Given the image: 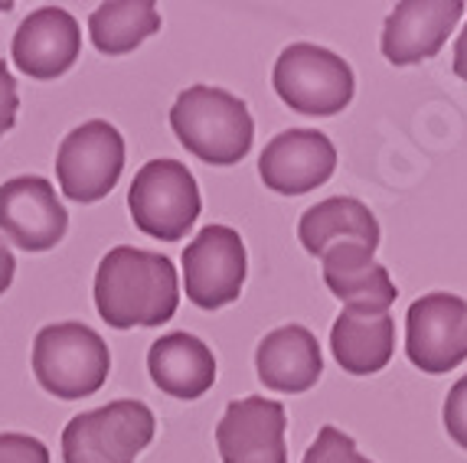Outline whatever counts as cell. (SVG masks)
<instances>
[{"instance_id":"6da1fadb","label":"cell","mask_w":467,"mask_h":463,"mask_svg":"<svg viewBox=\"0 0 467 463\" xmlns=\"http://www.w3.org/2000/svg\"><path fill=\"white\" fill-rule=\"evenodd\" d=\"M95 307L115 330L161 326L180 307V278L167 255L115 245L95 271Z\"/></svg>"},{"instance_id":"7a4b0ae2","label":"cell","mask_w":467,"mask_h":463,"mask_svg":"<svg viewBox=\"0 0 467 463\" xmlns=\"http://www.w3.org/2000/svg\"><path fill=\"white\" fill-rule=\"evenodd\" d=\"M171 128L190 154L213 167H233L252 150L255 121L239 95L216 86H190L171 108Z\"/></svg>"},{"instance_id":"3957f363","label":"cell","mask_w":467,"mask_h":463,"mask_svg":"<svg viewBox=\"0 0 467 463\" xmlns=\"http://www.w3.org/2000/svg\"><path fill=\"white\" fill-rule=\"evenodd\" d=\"M109 369V343L86 324H49L33 340V376L63 402L95 395L105 386Z\"/></svg>"},{"instance_id":"277c9868","label":"cell","mask_w":467,"mask_h":463,"mask_svg":"<svg viewBox=\"0 0 467 463\" xmlns=\"http://www.w3.org/2000/svg\"><path fill=\"white\" fill-rule=\"evenodd\" d=\"M272 82L288 108L314 118L343 111L357 92L350 62L337 56L334 49L314 46V43H291L281 49Z\"/></svg>"},{"instance_id":"5b68a950","label":"cell","mask_w":467,"mask_h":463,"mask_svg":"<svg viewBox=\"0 0 467 463\" xmlns=\"http://www.w3.org/2000/svg\"><path fill=\"white\" fill-rule=\"evenodd\" d=\"M128 209L144 235L161 242H180L187 239V232L200 219V186L187 170V163L171 160V157L148 160L134 173V183L128 190Z\"/></svg>"},{"instance_id":"8992f818","label":"cell","mask_w":467,"mask_h":463,"mask_svg":"<svg viewBox=\"0 0 467 463\" xmlns=\"http://www.w3.org/2000/svg\"><path fill=\"white\" fill-rule=\"evenodd\" d=\"M157 417L138 398L76 415L63 431V463H134L154 440Z\"/></svg>"},{"instance_id":"52a82bcc","label":"cell","mask_w":467,"mask_h":463,"mask_svg":"<svg viewBox=\"0 0 467 463\" xmlns=\"http://www.w3.org/2000/svg\"><path fill=\"white\" fill-rule=\"evenodd\" d=\"M125 170V138L109 121L72 128L56 154V177L72 202H99L115 190Z\"/></svg>"},{"instance_id":"ba28073f","label":"cell","mask_w":467,"mask_h":463,"mask_svg":"<svg viewBox=\"0 0 467 463\" xmlns=\"http://www.w3.org/2000/svg\"><path fill=\"white\" fill-rule=\"evenodd\" d=\"M405 355L415 369L441 376L467 359V301L431 291L405 314Z\"/></svg>"},{"instance_id":"9c48e42d","label":"cell","mask_w":467,"mask_h":463,"mask_svg":"<svg viewBox=\"0 0 467 463\" xmlns=\"http://www.w3.org/2000/svg\"><path fill=\"white\" fill-rule=\"evenodd\" d=\"M245 271V245L239 232L229 225H206L183 248V287L190 304L200 310H219L239 301Z\"/></svg>"},{"instance_id":"30bf717a","label":"cell","mask_w":467,"mask_h":463,"mask_svg":"<svg viewBox=\"0 0 467 463\" xmlns=\"http://www.w3.org/2000/svg\"><path fill=\"white\" fill-rule=\"evenodd\" d=\"M337 170V147L324 131L291 128L275 134L258 157V177L268 190L281 196L311 193L324 186Z\"/></svg>"},{"instance_id":"8fae6325","label":"cell","mask_w":467,"mask_h":463,"mask_svg":"<svg viewBox=\"0 0 467 463\" xmlns=\"http://www.w3.org/2000/svg\"><path fill=\"white\" fill-rule=\"evenodd\" d=\"M69 212L43 177H14L0 186V232L24 252H49L66 239Z\"/></svg>"},{"instance_id":"7c38bea8","label":"cell","mask_w":467,"mask_h":463,"mask_svg":"<svg viewBox=\"0 0 467 463\" xmlns=\"http://www.w3.org/2000/svg\"><path fill=\"white\" fill-rule=\"evenodd\" d=\"M288 415L285 405L272 398H239L229 402L216 425V448L223 463H288L285 448Z\"/></svg>"},{"instance_id":"4fadbf2b","label":"cell","mask_w":467,"mask_h":463,"mask_svg":"<svg viewBox=\"0 0 467 463\" xmlns=\"http://www.w3.org/2000/svg\"><path fill=\"white\" fill-rule=\"evenodd\" d=\"M461 0H405L396 4L382 24V56L392 66H415L441 53L451 30L458 26Z\"/></svg>"},{"instance_id":"5bb4252c","label":"cell","mask_w":467,"mask_h":463,"mask_svg":"<svg viewBox=\"0 0 467 463\" xmlns=\"http://www.w3.org/2000/svg\"><path fill=\"white\" fill-rule=\"evenodd\" d=\"M82 53V30L63 7H39L14 33V66L36 82L63 76Z\"/></svg>"},{"instance_id":"9a60e30c","label":"cell","mask_w":467,"mask_h":463,"mask_svg":"<svg viewBox=\"0 0 467 463\" xmlns=\"http://www.w3.org/2000/svg\"><path fill=\"white\" fill-rule=\"evenodd\" d=\"M255 369L262 386L272 388V392H307V388L317 386L320 372H324V355H320L317 336L301 324L278 326L258 343Z\"/></svg>"},{"instance_id":"2e32d148","label":"cell","mask_w":467,"mask_h":463,"mask_svg":"<svg viewBox=\"0 0 467 463\" xmlns=\"http://www.w3.org/2000/svg\"><path fill=\"white\" fill-rule=\"evenodd\" d=\"M373 248L359 242H343L327 248L324 262V284L334 297H340L347 307L359 310H389L399 297V287L392 284L389 271L373 262Z\"/></svg>"},{"instance_id":"e0dca14e","label":"cell","mask_w":467,"mask_h":463,"mask_svg":"<svg viewBox=\"0 0 467 463\" xmlns=\"http://www.w3.org/2000/svg\"><path fill=\"white\" fill-rule=\"evenodd\" d=\"M330 349L340 369L350 376H376L396 353V320L389 310L343 307L330 326Z\"/></svg>"},{"instance_id":"ac0fdd59","label":"cell","mask_w":467,"mask_h":463,"mask_svg":"<svg viewBox=\"0 0 467 463\" xmlns=\"http://www.w3.org/2000/svg\"><path fill=\"white\" fill-rule=\"evenodd\" d=\"M154 386L173 398H200L216 382V355L193 333H167L148 349Z\"/></svg>"},{"instance_id":"d6986e66","label":"cell","mask_w":467,"mask_h":463,"mask_svg":"<svg viewBox=\"0 0 467 463\" xmlns=\"http://www.w3.org/2000/svg\"><path fill=\"white\" fill-rule=\"evenodd\" d=\"M297 239L320 258L327 248L343 245V242H359L367 248H379V222L369 212L367 202L353 200V196H330V200L317 202L301 216L297 222Z\"/></svg>"},{"instance_id":"ffe728a7","label":"cell","mask_w":467,"mask_h":463,"mask_svg":"<svg viewBox=\"0 0 467 463\" xmlns=\"http://www.w3.org/2000/svg\"><path fill=\"white\" fill-rule=\"evenodd\" d=\"M154 33H161V10L150 0H115L95 7L88 16L92 46L105 56L131 53Z\"/></svg>"},{"instance_id":"44dd1931","label":"cell","mask_w":467,"mask_h":463,"mask_svg":"<svg viewBox=\"0 0 467 463\" xmlns=\"http://www.w3.org/2000/svg\"><path fill=\"white\" fill-rule=\"evenodd\" d=\"M301 463H373V460H367V457L359 454L357 440L350 434H343L334 425H324Z\"/></svg>"},{"instance_id":"7402d4cb","label":"cell","mask_w":467,"mask_h":463,"mask_svg":"<svg viewBox=\"0 0 467 463\" xmlns=\"http://www.w3.org/2000/svg\"><path fill=\"white\" fill-rule=\"evenodd\" d=\"M444 431L448 437L458 444V448L467 450V376H461L458 382L451 386L448 398H444Z\"/></svg>"},{"instance_id":"603a6c76","label":"cell","mask_w":467,"mask_h":463,"mask_svg":"<svg viewBox=\"0 0 467 463\" xmlns=\"http://www.w3.org/2000/svg\"><path fill=\"white\" fill-rule=\"evenodd\" d=\"M0 463H49V450L39 437L7 431L0 434Z\"/></svg>"},{"instance_id":"cb8c5ba5","label":"cell","mask_w":467,"mask_h":463,"mask_svg":"<svg viewBox=\"0 0 467 463\" xmlns=\"http://www.w3.org/2000/svg\"><path fill=\"white\" fill-rule=\"evenodd\" d=\"M16 108H20L16 82H14V76H10L7 62L0 59V138L16 124Z\"/></svg>"},{"instance_id":"d4e9b609","label":"cell","mask_w":467,"mask_h":463,"mask_svg":"<svg viewBox=\"0 0 467 463\" xmlns=\"http://www.w3.org/2000/svg\"><path fill=\"white\" fill-rule=\"evenodd\" d=\"M14 271H16L14 252H10V248L0 242V293L10 291V284H14Z\"/></svg>"},{"instance_id":"484cf974","label":"cell","mask_w":467,"mask_h":463,"mask_svg":"<svg viewBox=\"0 0 467 463\" xmlns=\"http://www.w3.org/2000/svg\"><path fill=\"white\" fill-rule=\"evenodd\" d=\"M454 76L467 82V24L458 33V43H454Z\"/></svg>"}]
</instances>
